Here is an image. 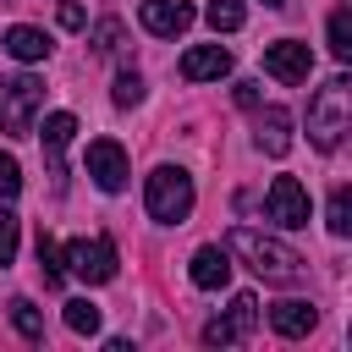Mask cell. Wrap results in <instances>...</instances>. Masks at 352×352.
<instances>
[{
    "instance_id": "3",
    "label": "cell",
    "mask_w": 352,
    "mask_h": 352,
    "mask_svg": "<svg viewBox=\"0 0 352 352\" xmlns=\"http://www.w3.org/2000/svg\"><path fill=\"white\" fill-rule=\"evenodd\" d=\"M143 204H148V214H154L160 226H182V220L192 214V176H187L182 165H160V170H148V182H143Z\"/></svg>"
},
{
    "instance_id": "19",
    "label": "cell",
    "mask_w": 352,
    "mask_h": 352,
    "mask_svg": "<svg viewBox=\"0 0 352 352\" xmlns=\"http://www.w3.org/2000/svg\"><path fill=\"white\" fill-rule=\"evenodd\" d=\"M324 226H330L336 236H352V192H346V187H336V192H330V209H324Z\"/></svg>"
},
{
    "instance_id": "8",
    "label": "cell",
    "mask_w": 352,
    "mask_h": 352,
    "mask_svg": "<svg viewBox=\"0 0 352 352\" xmlns=\"http://www.w3.org/2000/svg\"><path fill=\"white\" fill-rule=\"evenodd\" d=\"M264 72L280 77V82H308V72H314V50L297 44V38H275V44H264Z\"/></svg>"
},
{
    "instance_id": "24",
    "label": "cell",
    "mask_w": 352,
    "mask_h": 352,
    "mask_svg": "<svg viewBox=\"0 0 352 352\" xmlns=\"http://www.w3.org/2000/svg\"><path fill=\"white\" fill-rule=\"evenodd\" d=\"M16 192H22V165H16V154L0 148V198H16Z\"/></svg>"
},
{
    "instance_id": "20",
    "label": "cell",
    "mask_w": 352,
    "mask_h": 352,
    "mask_svg": "<svg viewBox=\"0 0 352 352\" xmlns=\"http://www.w3.org/2000/svg\"><path fill=\"white\" fill-rule=\"evenodd\" d=\"M66 330H77V336H99V308H94L88 297H72V302H66Z\"/></svg>"
},
{
    "instance_id": "1",
    "label": "cell",
    "mask_w": 352,
    "mask_h": 352,
    "mask_svg": "<svg viewBox=\"0 0 352 352\" xmlns=\"http://www.w3.org/2000/svg\"><path fill=\"white\" fill-rule=\"evenodd\" d=\"M226 253L242 258V264H248L258 280H270V286H297V280L308 275V258H302L297 248H286V242H275V236H264V231H253V226H231Z\"/></svg>"
},
{
    "instance_id": "25",
    "label": "cell",
    "mask_w": 352,
    "mask_h": 352,
    "mask_svg": "<svg viewBox=\"0 0 352 352\" xmlns=\"http://www.w3.org/2000/svg\"><path fill=\"white\" fill-rule=\"evenodd\" d=\"M11 258H16V214L0 209V264H11Z\"/></svg>"
},
{
    "instance_id": "9",
    "label": "cell",
    "mask_w": 352,
    "mask_h": 352,
    "mask_svg": "<svg viewBox=\"0 0 352 352\" xmlns=\"http://www.w3.org/2000/svg\"><path fill=\"white\" fill-rule=\"evenodd\" d=\"M88 176H94V187H104V192H121L126 187V154H121V143L116 138H94L88 143Z\"/></svg>"
},
{
    "instance_id": "16",
    "label": "cell",
    "mask_w": 352,
    "mask_h": 352,
    "mask_svg": "<svg viewBox=\"0 0 352 352\" xmlns=\"http://www.w3.org/2000/svg\"><path fill=\"white\" fill-rule=\"evenodd\" d=\"M324 33H330V55L346 66V60H352V11H346V6H336V11H330V22H324Z\"/></svg>"
},
{
    "instance_id": "7",
    "label": "cell",
    "mask_w": 352,
    "mask_h": 352,
    "mask_svg": "<svg viewBox=\"0 0 352 352\" xmlns=\"http://www.w3.org/2000/svg\"><path fill=\"white\" fill-rule=\"evenodd\" d=\"M253 324H258V297H253V292H236V297H231V314L204 324V341H209V346H231V341L253 336Z\"/></svg>"
},
{
    "instance_id": "18",
    "label": "cell",
    "mask_w": 352,
    "mask_h": 352,
    "mask_svg": "<svg viewBox=\"0 0 352 352\" xmlns=\"http://www.w3.org/2000/svg\"><path fill=\"white\" fill-rule=\"evenodd\" d=\"M204 16H209V28H214V33H236L248 11H242V0H209V6H204Z\"/></svg>"
},
{
    "instance_id": "29",
    "label": "cell",
    "mask_w": 352,
    "mask_h": 352,
    "mask_svg": "<svg viewBox=\"0 0 352 352\" xmlns=\"http://www.w3.org/2000/svg\"><path fill=\"white\" fill-rule=\"evenodd\" d=\"M264 6H286V0H264Z\"/></svg>"
},
{
    "instance_id": "17",
    "label": "cell",
    "mask_w": 352,
    "mask_h": 352,
    "mask_svg": "<svg viewBox=\"0 0 352 352\" xmlns=\"http://www.w3.org/2000/svg\"><path fill=\"white\" fill-rule=\"evenodd\" d=\"M72 132H77V116H66V110H55V116H44V126H38V138H44V148H50V160H60V148L72 143Z\"/></svg>"
},
{
    "instance_id": "2",
    "label": "cell",
    "mask_w": 352,
    "mask_h": 352,
    "mask_svg": "<svg viewBox=\"0 0 352 352\" xmlns=\"http://www.w3.org/2000/svg\"><path fill=\"white\" fill-rule=\"evenodd\" d=\"M352 132V77L346 72H336L324 88H314V99H308V138H314V148H341V138Z\"/></svg>"
},
{
    "instance_id": "27",
    "label": "cell",
    "mask_w": 352,
    "mask_h": 352,
    "mask_svg": "<svg viewBox=\"0 0 352 352\" xmlns=\"http://www.w3.org/2000/svg\"><path fill=\"white\" fill-rule=\"evenodd\" d=\"M236 104H248V110H258V82H236Z\"/></svg>"
},
{
    "instance_id": "11",
    "label": "cell",
    "mask_w": 352,
    "mask_h": 352,
    "mask_svg": "<svg viewBox=\"0 0 352 352\" xmlns=\"http://www.w3.org/2000/svg\"><path fill=\"white\" fill-rule=\"evenodd\" d=\"M231 72V50L226 44H192L187 55H182V77L187 82H214V77H226Z\"/></svg>"
},
{
    "instance_id": "21",
    "label": "cell",
    "mask_w": 352,
    "mask_h": 352,
    "mask_svg": "<svg viewBox=\"0 0 352 352\" xmlns=\"http://www.w3.org/2000/svg\"><path fill=\"white\" fill-rule=\"evenodd\" d=\"M11 324H16L28 341H44V314H38L28 297H11Z\"/></svg>"
},
{
    "instance_id": "23",
    "label": "cell",
    "mask_w": 352,
    "mask_h": 352,
    "mask_svg": "<svg viewBox=\"0 0 352 352\" xmlns=\"http://www.w3.org/2000/svg\"><path fill=\"white\" fill-rule=\"evenodd\" d=\"M110 99H116L121 110H132V104L143 99V77H138V72H121V77H116V94H110Z\"/></svg>"
},
{
    "instance_id": "12",
    "label": "cell",
    "mask_w": 352,
    "mask_h": 352,
    "mask_svg": "<svg viewBox=\"0 0 352 352\" xmlns=\"http://www.w3.org/2000/svg\"><path fill=\"white\" fill-rule=\"evenodd\" d=\"M270 324H275V336L297 341V336H308V330L319 324V308H314V302H302V297H286V302H275V308H270Z\"/></svg>"
},
{
    "instance_id": "6",
    "label": "cell",
    "mask_w": 352,
    "mask_h": 352,
    "mask_svg": "<svg viewBox=\"0 0 352 352\" xmlns=\"http://www.w3.org/2000/svg\"><path fill=\"white\" fill-rule=\"evenodd\" d=\"M264 214H270L275 226H286V231L308 226V192H302V182H297V176H275L270 192H264Z\"/></svg>"
},
{
    "instance_id": "10",
    "label": "cell",
    "mask_w": 352,
    "mask_h": 352,
    "mask_svg": "<svg viewBox=\"0 0 352 352\" xmlns=\"http://www.w3.org/2000/svg\"><path fill=\"white\" fill-rule=\"evenodd\" d=\"M143 28L160 38H176L192 28V0H143Z\"/></svg>"
},
{
    "instance_id": "15",
    "label": "cell",
    "mask_w": 352,
    "mask_h": 352,
    "mask_svg": "<svg viewBox=\"0 0 352 352\" xmlns=\"http://www.w3.org/2000/svg\"><path fill=\"white\" fill-rule=\"evenodd\" d=\"M50 50H55V44H50L44 28H28V22L6 28V55H16V60H44Z\"/></svg>"
},
{
    "instance_id": "5",
    "label": "cell",
    "mask_w": 352,
    "mask_h": 352,
    "mask_svg": "<svg viewBox=\"0 0 352 352\" xmlns=\"http://www.w3.org/2000/svg\"><path fill=\"white\" fill-rule=\"evenodd\" d=\"M60 264L82 286H104V280H116V242L110 236H77V242H66Z\"/></svg>"
},
{
    "instance_id": "26",
    "label": "cell",
    "mask_w": 352,
    "mask_h": 352,
    "mask_svg": "<svg viewBox=\"0 0 352 352\" xmlns=\"http://www.w3.org/2000/svg\"><path fill=\"white\" fill-rule=\"evenodd\" d=\"M94 38H99V44H94L99 55H116V50H121V28H116V22H99V33H94Z\"/></svg>"
},
{
    "instance_id": "13",
    "label": "cell",
    "mask_w": 352,
    "mask_h": 352,
    "mask_svg": "<svg viewBox=\"0 0 352 352\" xmlns=\"http://www.w3.org/2000/svg\"><path fill=\"white\" fill-rule=\"evenodd\" d=\"M253 143L270 154V160H280L286 148H292V116L280 110V104H270V110H258V132H253Z\"/></svg>"
},
{
    "instance_id": "28",
    "label": "cell",
    "mask_w": 352,
    "mask_h": 352,
    "mask_svg": "<svg viewBox=\"0 0 352 352\" xmlns=\"http://www.w3.org/2000/svg\"><path fill=\"white\" fill-rule=\"evenodd\" d=\"M60 22H66V28H82V6L66 0V6H60Z\"/></svg>"
},
{
    "instance_id": "14",
    "label": "cell",
    "mask_w": 352,
    "mask_h": 352,
    "mask_svg": "<svg viewBox=\"0 0 352 352\" xmlns=\"http://www.w3.org/2000/svg\"><path fill=\"white\" fill-rule=\"evenodd\" d=\"M187 275H192V286L214 292V286H226V280H231V253H226V248H198V253H192V264H187Z\"/></svg>"
},
{
    "instance_id": "4",
    "label": "cell",
    "mask_w": 352,
    "mask_h": 352,
    "mask_svg": "<svg viewBox=\"0 0 352 352\" xmlns=\"http://www.w3.org/2000/svg\"><path fill=\"white\" fill-rule=\"evenodd\" d=\"M38 104H44V82H38V77H28V72L0 77V132L28 138V132H33Z\"/></svg>"
},
{
    "instance_id": "22",
    "label": "cell",
    "mask_w": 352,
    "mask_h": 352,
    "mask_svg": "<svg viewBox=\"0 0 352 352\" xmlns=\"http://www.w3.org/2000/svg\"><path fill=\"white\" fill-rule=\"evenodd\" d=\"M38 270H44V286H60L66 280V264H60V248L50 236H38Z\"/></svg>"
}]
</instances>
